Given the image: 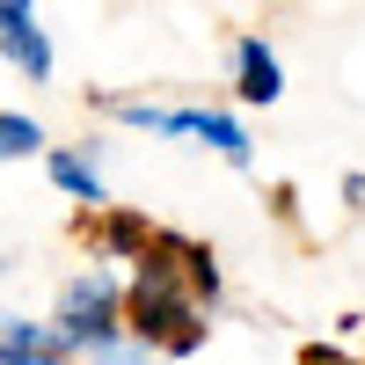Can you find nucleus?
I'll return each mask as SVG.
<instances>
[{"instance_id":"f8f14e48","label":"nucleus","mask_w":365,"mask_h":365,"mask_svg":"<svg viewBox=\"0 0 365 365\" xmlns=\"http://www.w3.org/2000/svg\"><path fill=\"white\" fill-rule=\"evenodd\" d=\"M344 197H351V205H365V175H344Z\"/></svg>"},{"instance_id":"f03ea898","label":"nucleus","mask_w":365,"mask_h":365,"mask_svg":"<svg viewBox=\"0 0 365 365\" xmlns=\"http://www.w3.org/2000/svg\"><path fill=\"white\" fill-rule=\"evenodd\" d=\"M110 117H117V125H132V132H154V139H197V146H212V154L234 161V168L256 161L249 125H241L234 110H212V103H146V96H117Z\"/></svg>"},{"instance_id":"0eeeda50","label":"nucleus","mask_w":365,"mask_h":365,"mask_svg":"<svg viewBox=\"0 0 365 365\" xmlns=\"http://www.w3.org/2000/svg\"><path fill=\"white\" fill-rule=\"evenodd\" d=\"M234 96L256 103V110H270L285 96V66H278V51H270L263 37H241L234 44Z\"/></svg>"},{"instance_id":"1a4fd4ad","label":"nucleus","mask_w":365,"mask_h":365,"mask_svg":"<svg viewBox=\"0 0 365 365\" xmlns=\"http://www.w3.org/2000/svg\"><path fill=\"white\" fill-rule=\"evenodd\" d=\"M161 249H168V263L182 270V285H190L205 307H220V292H227V278H220V256L205 249V241H182V234H161Z\"/></svg>"},{"instance_id":"6e6552de","label":"nucleus","mask_w":365,"mask_h":365,"mask_svg":"<svg viewBox=\"0 0 365 365\" xmlns=\"http://www.w3.org/2000/svg\"><path fill=\"white\" fill-rule=\"evenodd\" d=\"M154 234L161 227H146L139 212H96V227H88V241H96V256L103 263H146V249H154Z\"/></svg>"},{"instance_id":"f257e3e1","label":"nucleus","mask_w":365,"mask_h":365,"mask_svg":"<svg viewBox=\"0 0 365 365\" xmlns=\"http://www.w3.org/2000/svg\"><path fill=\"white\" fill-rule=\"evenodd\" d=\"M205 314H212V307L182 285V270L168 263L161 234H154L146 263H132V278H125V329L146 336L161 358H190V351L205 344Z\"/></svg>"},{"instance_id":"9b49d317","label":"nucleus","mask_w":365,"mask_h":365,"mask_svg":"<svg viewBox=\"0 0 365 365\" xmlns=\"http://www.w3.org/2000/svg\"><path fill=\"white\" fill-rule=\"evenodd\" d=\"M299 365H351L336 344H307V351H299Z\"/></svg>"},{"instance_id":"20e7f679","label":"nucleus","mask_w":365,"mask_h":365,"mask_svg":"<svg viewBox=\"0 0 365 365\" xmlns=\"http://www.w3.org/2000/svg\"><path fill=\"white\" fill-rule=\"evenodd\" d=\"M0 58H8L29 88L51 81V29H44L37 0H0Z\"/></svg>"},{"instance_id":"7ed1b4c3","label":"nucleus","mask_w":365,"mask_h":365,"mask_svg":"<svg viewBox=\"0 0 365 365\" xmlns=\"http://www.w3.org/2000/svg\"><path fill=\"white\" fill-rule=\"evenodd\" d=\"M51 329H58V344H66L73 358L96 351V344H110V336H125V278H117V270H103V263L73 270V278L58 285Z\"/></svg>"},{"instance_id":"ddd939ff","label":"nucleus","mask_w":365,"mask_h":365,"mask_svg":"<svg viewBox=\"0 0 365 365\" xmlns=\"http://www.w3.org/2000/svg\"><path fill=\"white\" fill-rule=\"evenodd\" d=\"M0 270H8V263H0Z\"/></svg>"},{"instance_id":"9d476101","label":"nucleus","mask_w":365,"mask_h":365,"mask_svg":"<svg viewBox=\"0 0 365 365\" xmlns=\"http://www.w3.org/2000/svg\"><path fill=\"white\" fill-rule=\"evenodd\" d=\"M44 146V125L37 117H22V110H0V161H29Z\"/></svg>"},{"instance_id":"39448f33","label":"nucleus","mask_w":365,"mask_h":365,"mask_svg":"<svg viewBox=\"0 0 365 365\" xmlns=\"http://www.w3.org/2000/svg\"><path fill=\"white\" fill-rule=\"evenodd\" d=\"M0 365H81V358L58 344L51 322H29V314L0 307Z\"/></svg>"},{"instance_id":"423d86ee","label":"nucleus","mask_w":365,"mask_h":365,"mask_svg":"<svg viewBox=\"0 0 365 365\" xmlns=\"http://www.w3.org/2000/svg\"><path fill=\"white\" fill-rule=\"evenodd\" d=\"M44 175H51V190L73 197L81 212H103V205H110V190H103V161L88 154V146H51V154H44Z\"/></svg>"}]
</instances>
